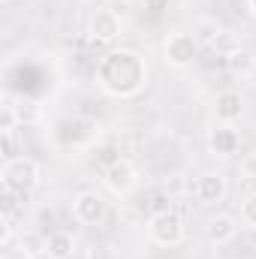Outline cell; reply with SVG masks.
I'll return each mask as SVG.
<instances>
[{
	"label": "cell",
	"mask_w": 256,
	"mask_h": 259,
	"mask_svg": "<svg viewBox=\"0 0 256 259\" xmlns=\"http://www.w3.org/2000/svg\"><path fill=\"white\" fill-rule=\"evenodd\" d=\"M97 84L115 100L139 97L148 84V61L133 49H112L97 61Z\"/></svg>",
	"instance_id": "cell-1"
},
{
	"label": "cell",
	"mask_w": 256,
	"mask_h": 259,
	"mask_svg": "<svg viewBox=\"0 0 256 259\" xmlns=\"http://www.w3.org/2000/svg\"><path fill=\"white\" fill-rule=\"evenodd\" d=\"M0 181H3V190H12L21 199L30 196L39 181H42V166L33 160V157H12L3 163V172H0Z\"/></svg>",
	"instance_id": "cell-2"
},
{
	"label": "cell",
	"mask_w": 256,
	"mask_h": 259,
	"mask_svg": "<svg viewBox=\"0 0 256 259\" xmlns=\"http://www.w3.org/2000/svg\"><path fill=\"white\" fill-rule=\"evenodd\" d=\"M148 238L157 247H178L184 241V220L178 211H160L148 217Z\"/></svg>",
	"instance_id": "cell-3"
},
{
	"label": "cell",
	"mask_w": 256,
	"mask_h": 259,
	"mask_svg": "<svg viewBox=\"0 0 256 259\" xmlns=\"http://www.w3.org/2000/svg\"><path fill=\"white\" fill-rule=\"evenodd\" d=\"M196 52H199V39L193 33H184V30L169 33L166 42H163V61L172 66V69H187V66H193Z\"/></svg>",
	"instance_id": "cell-4"
},
{
	"label": "cell",
	"mask_w": 256,
	"mask_h": 259,
	"mask_svg": "<svg viewBox=\"0 0 256 259\" xmlns=\"http://www.w3.org/2000/svg\"><path fill=\"white\" fill-rule=\"evenodd\" d=\"M109 214V202L97 190H81V193L72 199V217L84 226H97L103 223V217Z\"/></svg>",
	"instance_id": "cell-5"
},
{
	"label": "cell",
	"mask_w": 256,
	"mask_h": 259,
	"mask_svg": "<svg viewBox=\"0 0 256 259\" xmlns=\"http://www.w3.org/2000/svg\"><path fill=\"white\" fill-rule=\"evenodd\" d=\"M121 33H124V18L115 9H106V6L94 9V15H91V36L97 42H115Z\"/></svg>",
	"instance_id": "cell-6"
},
{
	"label": "cell",
	"mask_w": 256,
	"mask_h": 259,
	"mask_svg": "<svg viewBox=\"0 0 256 259\" xmlns=\"http://www.w3.org/2000/svg\"><path fill=\"white\" fill-rule=\"evenodd\" d=\"M103 181L115 196H130L139 184V172H136V166L130 160H118L115 166L103 169Z\"/></svg>",
	"instance_id": "cell-7"
},
{
	"label": "cell",
	"mask_w": 256,
	"mask_h": 259,
	"mask_svg": "<svg viewBox=\"0 0 256 259\" xmlns=\"http://www.w3.org/2000/svg\"><path fill=\"white\" fill-rule=\"evenodd\" d=\"M193 193H196V202L199 205H220L226 199V193H229V181L220 172H205V175L196 178Z\"/></svg>",
	"instance_id": "cell-8"
},
{
	"label": "cell",
	"mask_w": 256,
	"mask_h": 259,
	"mask_svg": "<svg viewBox=\"0 0 256 259\" xmlns=\"http://www.w3.org/2000/svg\"><path fill=\"white\" fill-rule=\"evenodd\" d=\"M238 148H241V133L232 127V124H217V127H211L208 133V151L214 154V157H235L238 154Z\"/></svg>",
	"instance_id": "cell-9"
},
{
	"label": "cell",
	"mask_w": 256,
	"mask_h": 259,
	"mask_svg": "<svg viewBox=\"0 0 256 259\" xmlns=\"http://www.w3.org/2000/svg\"><path fill=\"white\" fill-rule=\"evenodd\" d=\"M205 238H208V244H214V247L232 244V241L238 238V220H235L232 214H217V217H211V220L205 223Z\"/></svg>",
	"instance_id": "cell-10"
},
{
	"label": "cell",
	"mask_w": 256,
	"mask_h": 259,
	"mask_svg": "<svg viewBox=\"0 0 256 259\" xmlns=\"http://www.w3.org/2000/svg\"><path fill=\"white\" fill-rule=\"evenodd\" d=\"M241 112H244V100H241L238 91L226 88V91L217 94V100H214V115H217L220 124H235V121L241 118Z\"/></svg>",
	"instance_id": "cell-11"
},
{
	"label": "cell",
	"mask_w": 256,
	"mask_h": 259,
	"mask_svg": "<svg viewBox=\"0 0 256 259\" xmlns=\"http://www.w3.org/2000/svg\"><path fill=\"white\" fill-rule=\"evenodd\" d=\"M75 250H78V241H75L72 232L58 229V232H52V235L46 238V256L49 259H72Z\"/></svg>",
	"instance_id": "cell-12"
},
{
	"label": "cell",
	"mask_w": 256,
	"mask_h": 259,
	"mask_svg": "<svg viewBox=\"0 0 256 259\" xmlns=\"http://www.w3.org/2000/svg\"><path fill=\"white\" fill-rule=\"evenodd\" d=\"M223 64H226V69L232 72V75H253V69H256V58H253V52L250 49H235V52H229L226 58H223Z\"/></svg>",
	"instance_id": "cell-13"
},
{
	"label": "cell",
	"mask_w": 256,
	"mask_h": 259,
	"mask_svg": "<svg viewBox=\"0 0 256 259\" xmlns=\"http://www.w3.org/2000/svg\"><path fill=\"white\" fill-rule=\"evenodd\" d=\"M18 121H21V115L15 112V106L9 100H3V106H0V136H12Z\"/></svg>",
	"instance_id": "cell-14"
},
{
	"label": "cell",
	"mask_w": 256,
	"mask_h": 259,
	"mask_svg": "<svg viewBox=\"0 0 256 259\" xmlns=\"http://www.w3.org/2000/svg\"><path fill=\"white\" fill-rule=\"evenodd\" d=\"M21 253L24 256H46V238H39L36 232H24L21 235Z\"/></svg>",
	"instance_id": "cell-15"
},
{
	"label": "cell",
	"mask_w": 256,
	"mask_h": 259,
	"mask_svg": "<svg viewBox=\"0 0 256 259\" xmlns=\"http://www.w3.org/2000/svg\"><path fill=\"white\" fill-rule=\"evenodd\" d=\"M241 223L247 229H256V193L241 199Z\"/></svg>",
	"instance_id": "cell-16"
},
{
	"label": "cell",
	"mask_w": 256,
	"mask_h": 259,
	"mask_svg": "<svg viewBox=\"0 0 256 259\" xmlns=\"http://www.w3.org/2000/svg\"><path fill=\"white\" fill-rule=\"evenodd\" d=\"M211 46H214V49H220V52H223V58H226L229 52H235V49H238V42H235V36H232L229 30H220V33L214 36V42H211Z\"/></svg>",
	"instance_id": "cell-17"
},
{
	"label": "cell",
	"mask_w": 256,
	"mask_h": 259,
	"mask_svg": "<svg viewBox=\"0 0 256 259\" xmlns=\"http://www.w3.org/2000/svg\"><path fill=\"white\" fill-rule=\"evenodd\" d=\"M91 259H121V256H118V250L112 244H94L91 247Z\"/></svg>",
	"instance_id": "cell-18"
},
{
	"label": "cell",
	"mask_w": 256,
	"mask_h": 259,
	"mask_svg": "<svg viewBox=\"0 0 256 259\" xmlns=\"http://www.w3.org/2000/svg\"><path fill=\"white\" fill-rule=\"evenodd\" d=\"M18 199H21L18 193H12V190H3V205H0V211H3V217H12V211H15V205H18Z\"/></svg>",
	"instance_id": "cell-19"
},
{
	"label": "cell",
	"mask_w": 256,
	"mask_h": 259,
	"mask_svg": "<svg viewBox=\"0 0 256 259\" xmlns=\"http://www.w3.org/2000/svg\"><path fill=\"white\" fill-rule=\"evenodd\" d=\"M100 160H103V163H106V169H109V166H115L121 157H118V151H115V148H103V151H100Z\"/></svg>",
	"instance_id": "cell-20"
},
{
	"label": "cell",
	"mask_w": 256,
	"mask_h": 259,
	"mask_svg": "<svg viewBox=\"0 0 256 259\" xmlns=\"http://www.w3.org/2000/svg\"><path fill=\"white\" fill-rule=\"evenodd\" d=\"M145 3H148V6H151V9H154V12H163V9H166V3H169V0H145Z\"/></svg>",
	"instance_id": "cell-21"
},
{
	"label": "cell",
	"mask_w": 256,
	"mask_h": 259,
	"mask_svg": "<svg viewBox=\"0 0 256 259\" xmlns=\"http://www.w3.org/2000/svg\"><path fill=\"white\" fill-rule=\"evenodd\" d=\"M244 6L250 9V15H253V18H256V0H244Z\"/></svg>",
	"instance_id": "cell-22"
},
{
	"label": "cell",
	"mask_w": 256,
	"mask_h": 259,
	"mask_svg": "<svg viewBox=\"0 0 256 259\" xmlns=\"http://www.w3.org/2000/svg\"><path fill=\"white\" fill-rule=\"evenodd\" d=\"M0 259H15V256H9V253H3V256H0Z\"/></svg>",
	"instance_id": "cell-23"
},
{
	"label": "cell",
	"mask_w": 256,
	"mask_h": 259,
	"mask_svg": "<svg viewBox=\"0 0 256 259\" xmlns=\"http://www.w3.org/2000/svg\"><path fill=\"white\" fill-rule=\"evenodd\" d=\"M24 259H36V256H24Z\"/></svg>",
	"instance_id": "cell-24"
},
{
	"label": "cell",
	"mask_w": 256,
	"mask_h": 259,
	"mask_svg": "<svg viewBox=\"0 0 256 259\" xmlns=\"http://www.w3.org/2000/svg\"><path fill=\"white\" fill-rule=\"evenodd\" d=\"M103 3H112V0H103Z\"/></svg>",
	"instance_id": "cell-25"
}]
</instances>
